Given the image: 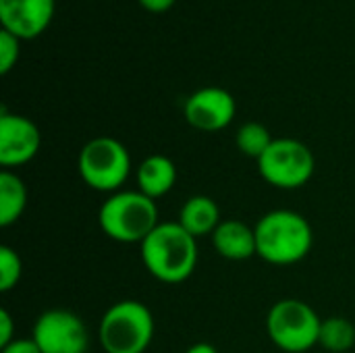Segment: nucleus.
<instances>
[{"label":"nucleus","mask_w":355,"mask_h":353,"mask_svg":"<svg viewBox=\"0 0 355 353\" xmlns=\"http://www.w3.org/2000/svg\"><path fill=\"white\" fill-rule=\"evenodd\" d=\"M15 322L8 310H0V347L15 341Z\"/></svg>","instance_id":"20"},{"label":"nucleus","mask_w":355,"mask_h":353,"mask_svg":"<svg viewBox=\"0 0 355 353\" xmlns=\"http://www.w3.org/2000/svg\"><path fill=\"white\" fill-rule=\"evenodd\" d=\"M318 345L331 353L349 352L355 345V327L341 316L322 320Z\"/></svg>","instance_id":"16"},{"label":"nucleus","mask_w":355,"mask_h":353,"mask_svg":"<svg viewBox=\"0 0 355 353\" xmlns=\"http://www.w3.org/2000/svg\"><path fill=\"white\" fill-rule=\"evenodd\" d=\"M139 4L150 12H166L175 4V0H139Z\"/></svg>","instance_id":"22"},{"label":"nucleus","mask_w":355,"mask_h":353,"mask_svg":"<svg viewBox=\"0 0 355 353\" xmlns=\"http://www.w3.org/2000/svg\"><path fill=\"white\" fill-rule=\"evenodd\" d=\"M316 171V158L312 150L293 137H281L258 160L260 177L277 189H300Z\"/></svg>","instance_id":"7"},{"label":"nucleus","mask_w":355,"mask_h":353,"mask_svg":"<svg viewBox=\"0 0 355 353\" xmlns=\"http://www.w3.org/2000/svg\"><path fill=\"white\" fill-rule=\"evenodd\" d=\"M258 256L275 266H291L302 262L312 246L314 231L306 216L293 210L266 212L254 227Z\"/></svg>","instance_id":"2"},{"label":"nucleus","mask_w":355,"mask_h":353,"mask_svg":"<svg viewBox=\"0 0 355 353\" xmlns=\"http://www.w3.org/2000/svg\"><path fill=\"white\" fill-rule=\"evenodd\" d=\"M27 206V187L17 173H0V227L15 225Z\"/></svg>","instance_id":"15"},{"label":"nucleus","mask_w":355,"mask_h":353,"mask_svg":"<svg viewBox=\"0 0 355 353\" xmlns=\"http://www.w3.org/2000/svg\"><path fill=\"white\" fill-rule=\"evenodd\" d=\"M212 246L218 252V256L233 262H241L252 256H258L254 227L237 218L223 221L216 227V231L212 233Z\"/></svg>","instance_id":"12"},{"label":"nucleus","mask_w":355,"mask_h":353,"mask_svg":"<svg viewBox=\"0 0 355 353\" xmlns=\"http://www.w3.org/2000/svg\"><path fill=\"white\" fill-rule=\"evenodd\" d=\"M54 17V0H0L2 29L19 40L37 37Z\"/></svg>","instance_id":"11"},{"label":"nucleus","mask_w":355,"mask_h":353,"mask_svg":"<svg viewBox=\"0 0 355 353\" xmlns=\"http://www.w3.org/2000/svg\"><path fill=\"white\" fill-rule=\"evenodd\" d=\"M98 223L104 235L119 243H144L160 225L156 200L141 191H116L100 206Z\"/></svg>","instance_id":"3"},{"label":"nucleus","mask_w":355,"mask_h":353,"mask_svg":"<svg viewBox=\"0 0 355 353\" xmlns=\"http://www.w3.org/2000/svg\"><path fill=\"white\" fill-rule=\"evenodd\" d=\"M17 60H19V37L2 29L0 31V73L8 75V71L17 64Z\"/></svg>","instance_id":"19"},{"label":"nucleus","mask_w":355,"mask_h":353,"mask_svg":"<svg viewBox=\"0 0 355 353\" xmlns=\"http://www.w3.org/2000/svg\"><path fill=\"white\" fill-rule=\"evenodd\" d=\"M21 275H23L21 256L8 246H0V291L8 293L10 289H15L21 281Z\"/></svg>","instance_id":"18"},{"label":"nucleus","mask_w":355,"mask_h":353,"mask_svg":"<svg viewBox=\"0 0 355 353\" xmlns=\"http://www.w3.org/2000/svg\"><path fill=\"white\" fill-rule=\"evenodd\" d=\"M185 353H218V352H216V347H214V345H210V343H196V345H191V347H189Z\"/></svg>","instance_id":"23"},{"label":"nucleus","mask_w":355,"mask_h":353,"mask_svg":"<svg viewBox=\"0 0 355 353\" xmlns=\"http://www.w3.org/2000/svg\"><path fill=\"white\" fill-rule=\"evenodd\" d=\"M154 339V316L137 300L110 306L100 320V343L106 353H144Z\"/></svg>","instance_id":"4"},{"label":"nucleus","mask_w":355,"mask_h":353,"mask_svg":"<svg viewBox=\"0 0 355 353\" xmlns=\"http://www.w3.org/2000/svg\"><path fill=\"white\" fill-rule=\"evenodd\" d=\"M135 181H137V191H141L152 200H158L175 187L177 166L168 156L152 154L139 162L135 171Z\"/></svg>","instance_id":"13"},{"label":"nucleus","mask_w":355,"mask_h":353,"mask_svg":"<svg viewBox=\"0 0 355 353\" xmlns=\"http://www.w3.org/2000/svg\"><path fill=\"white\" fill-rule=\"evenodd\" d=\"M146 270L160 283L179 285L198 266V239L179 223H160L139 246Z\"/></svg>","instance_id":"1"},{"label":"nucleus","mask_w":355,"mask_h":353,"mask_svg":"<svg viewBox=\"0 0 355 353\" xmlns=\"http://www.w3.org/2000/svg\"><path fill=\"white\" fill-rule=\"evenodd\" d=\"M0 353H42L33 339H15L8 345L0 347Z\"/></svg>","instance_id":"21"},{"label":"nucleus","mask_w":355,"mask_h":353,"mask_svg":"<svg viewBox=\"0 0 355 353\" xmlns=\"http://www.w3.org/2000/svg\"><path fill=\"white\" fill-rule=\"evenodd\" d=\"M42 146L40 129L33 121L21 114L0 112V164L8 171L27 164L35 158Z\"/></svg>","instance_id":"9"},{"label":"nucleus","mask_w":355,"mask_h":353,"mask_svg":"<svg viewBox=\"0 0 355 353\" xmlns=\"http://www.w3.org/2000/svg\"><path fill=\"white\" fill-rule=\"evenodd\" d=\"M189 235L196 239L206 237L216 231V227L223 223L220 221V210L218 204L208 198V196H191L179 210V221H177Z\"/></svg>","instance_id":"14"},{"label":"nucleus","mask_w":355,"mask_h":353,"mask_svg":"<svg viewBox=\"0 0 355 353\" xmlns=\"http://www.w3.org/2000/svg\"><path fill=\"white\" fill-rule=\"evenodd\" d=\"M322 318L302 300H281L266 316V331L270 341L285 353H306L320 339Z\"/></svg>","instance_id":"6"},{"label":"nucleus","mask_w":355,"mask_h":353,"mask_svg":"<svg viewBox=\"0 0 355 353\" xmlns=\"http://www.w3.org/2000/svg\"><path fill=\"white\" fill-rule=\"evenodd\" d=\"M31 339L42 353H85L89 335L83 320L71 310H46L33 327Z\"/></svg>","instance_id":"8"},{"label":"nucleus","mask_w":355,"mask_h":353,"mask_svg":"<svg viewBox=\"0 0 355 353\" xmlns=\"http://www.w3.org/2000/svg\"><path fill=\"white\" fill-rule=\"evenodd\" d=\"M185 119L198 131L214 133L231 125L237 112L235 98L223 87H202L185 100Z\"/></svg>","instance_id":"10"},{"label":"nucleus","mask_w":355,"mask_h":353,"mask_svg":"<svg viewBox=\"0 0 355 353\" xmlns=\"http://www.w3.org/2000/svg\"><path fill=\"white\" fill-rule=\"evenodd\" d=\"M77 171L94 191L116 193L131 175V156L119 139L108 135L94 137L81 148Z\"/></svg>","instance_id":"5"},{"label":"nucleus","mask_w":355,"mask_h":353,"mask_svg":"<svg viewBox=\"0 0 355 353\" xmlns=\"http://www.w3.org/2000/svg\"><path fill=\"white\" fill-rule=\"evenodd\" d=\"M235 141H237V148L243 156L248 158H254L256 162L262 158V154L270 148V144L275 141L270 131L262 125V123H243L239 129H237V135H235Z\"/></svg>","instance_id":"17"}]
</instances>
